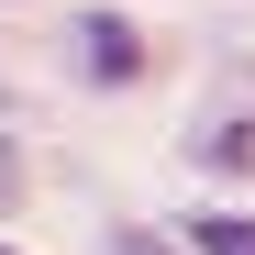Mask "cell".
Listing matches in <instances>:
<instances>
[{
  "label": "cell",
  "mask_w": 255,
  "mask_h": 255,
  "mask_svg": "<svg viewBox=\"0 0 255 255\" xmlns=\"http://www.w3.org/2000/svg\"><path fill=\"white\" fill-rule=\"evenodd\" d=\"M78 56H89V78H100V89H133V78L155 67V56H144V33L122 22V11H78Z\"/></svg>",
  "instance_id": "1"
},
{
  "label": "cell",
  "mask_w": 255,
  "mask_h": 255,
  "mask_svg": "<svg viewBox=\"0 0 255 255\" xmlns=\"http://www.w3.org/2000/svg\"><path fill=\"white\" fill-rule=\"evenodd\" d=\"M178 255H255V211H200L178 233Z\"/></svg>",
  "instance_id": "2"
},
{
  "label": "cell",
  "mask_w": 255,
  "mask_h": 255,
  "mask_svg": "<svg viewBox=\"0 0 255 255\" xmlns=\"http://www.w3.org/2000/svg\"><path fill=\"white\" fill-rule=\"evenodd\" d=\"M200 166H255V122H211V144H200Z\"/></svg>",
  "instance_id": "3"
},
{
  "label": "cell",
  "mask_w": 255,
  "mask_h": 255,
  "mask_svg": "<svg viewBox=\"0 0 255 255\" xmlns=\"http://www.w3.org/2000/svg\"><path fill=\"white\" fill-rule=\"evenodd\" d=\"M111 255H178V244H166V233H144V222H122V233H111Z\"/></svg>",
  "instance_id": "4"
},
{
  "label": "cell",
  "mask_w": 255,
  "mask_h": 255,
  "mask_svg": "<svg viewBox=\"0 0 255 255\" xmlns=\"http://www.w3.org/2000/svg\"><path fill=\"white\" fill-rule=\"evenodd\" d=\"M11 200H22V178H11V144H0V211H11Z\"/></svg>",
  "instance_id": "5"
},
{
  "label": "cell",
  "mask_w": 255,
  "mask_h": 255,
  "mask_svg": "<svg viewBox=\"0 0 255 255\" xmlns=\"http://www.w3.org/2000/svg\"><path fill=\"white\" fill-rule=\"evenodd\" d=\"M0 255H11V244H0Z\"/></svg>",
  "instance_id": "6"
}]
</instances>
